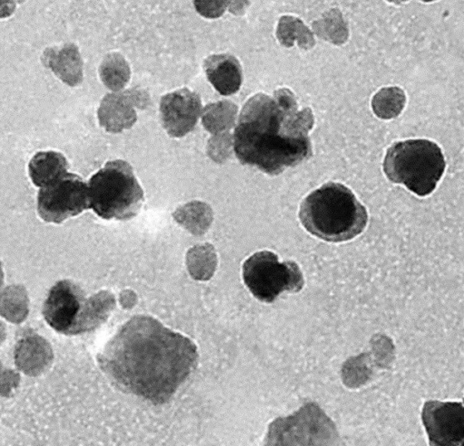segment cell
<instances>
[{
	"instance_id": "27",
	"label": "cell",
	"mask_w": 464,
	"mask_h": 446,
	"mask_svg": "<svg viewBox=\"0 0 464 446\" xmlns=\"http://www.w3.org/2000/svg\"><path fill=\"white\" fill-rule=\"evenodd\" d=\"M1 374H2V365H1V361H0V376H1Z\"/></svg>"
},
{
	"instance_id": "23",
	"label": "cell",
	"mask_w": 464,
	"mask_h": 446,
	"mask_svg": "<svg viewBox=\"0 0 464 446\" xmlns=\"http://www.w3.org/2000/svg\"><path fill=\"white\" fill-rule=\"evenodd\" d=\"M229 0H194L198 12L206 17L215 18L223 14Z\"/></svg>"
},
{
	"instance_id": "5",
	"label": "cell",
	"mask_w": 464,
	"mask_h": 446,
	"mask_svg": "<svg viewBox=\"0 0 464 446\" xmlns=\"http://www.w3.org/2000/svg\"><path fill=\"white\" fill-rule=\"evenodd\" d=\"M440 147L427 139L395 142L386 152L383 171L390 181L403 184L419 196L430 195L444 173Z\"/></svg>"
},
{
	"instance_id": "22",
	"label": "cell",
	"mask_w": 464,
	"mask_h": 446,
	"mask_svg": "<svg viewBox=\"0 0 464 446\" xmlns=\"http://www.w3.org/2000/svg\"><path fill=\"white\" fill-rule=\"evenodd\" d=\"M215 254L210 245L196 246L188 252L191 267L208 270L214 264Z\"/></svg>"
},
{
	"instance_id": "15",
	"label": "cell",
	"mask_w": 464,
	"mask_h": 446,
	"mask_svg": "<svg viewBox=\"0 0 464 446\" xmlns=\"http://www.w3.org/2000/svg\"><path fill=\"white\" fill-rule=\"evenodd\" d=\"M28 169L33 183L42 187L65 174L68 162L61 153L43 151L33 157Z\"/></svg>"
},
{
	"instance_id": "28",
	"label": "cell",
	"mask_w": 464,
	"mask_h": 446,
	"mask_svg": "<svg viewBox=\"0 0 464 446\" xmlns=\"http://www.w3.org/2000/svg\"><path fill=\"white\" fill-rule=\"evenodd\" d=\"M424 2H431V1H434V0H422Z\"/></svg>"
},
{
	"instance_id": "16",
	"label": "cell",
	"mask_w": 464,
	"mask_h": 446,
	"mask_svg": "<svg viewBox=\"0 0 464 446\" xmlns=\"http://www.w3.org/2000/svg\"><path fill=\"white\" fill-rule=\"evenodd\" d=\"M172 216L192 234L201 235L212 223L213 211L207 203L192 201L177 208Z\"/></svg>"
},
{
	"instance_id": "25",
	"label": "cell",
	"mask_w": 464,
	"mask_h": 446,
	"mask_svg": "<svg viewBox=\"0 0 464 446\" xmlns=\"http://www.w3.org/2000/svg\"><path fill=\"white\" fill-rule=\"evenodd\" d=\"M3 282H4V271H3V268H2V263L0 261V288L3 285Z\"/></svg>"
},
{
	"instance_id": "4",
	"label": "cell",
	"mask_w": 464,
	"mask_h": 446,
	"mask_svg": "<svg viewBox=\"0 0 464 446\" xmlns=\"http://www.w3.org/2000/svg\"><path fill=\"white\" fill-rule=\"evenodd\" d=\"M113 297L101 292L86 299L74 282L63 280L49 290L43 306L47 324L56 332L77 335L98 327L113 305Z\"/></svg>"
},
{
	"instance_id": "24",
	"label": "cell",
	"mask_w": 464,
	"mask_h": 446,
	"mask_svg": "<svg viewBox=\"0 0 464 446\" xmlns=\"http://www.w3.org/2000/svg\"><path fill=\"white\" fill-rule=\"evenodd\" d=\"M24 0H0V18L10 16L18 3Z\"/></svg>"
},
{
	"instance_id": "19",
	"label": "cell",
	"mask_w": 464,
	"mask_h": 446,
	"mask_svg": "<svg viewBox=\"0 0 464 446\" xmlns=\"http://www.w3.org/2000/svg\"><path fill=\"white\" fill-rule=\"evenodd\" d=\"M406 97L398 87H387L380 90L372 98V107L374 114L390 119L397 117L404 108Z\"/></svg>"
},
{
	"instance_id": "3",
	"label": "cell",
	"mask_w": 464,
	"mask_h": 446,
	"mask_svg": "<svg viewBox=\"0 0 464 446\" xmlns=\"http://www.w3.org/2000/svg\"><path fill=\"white\" fill-rule=\"evenodd\" d=\"M299 219L315 237L340 242L359 235L367 224L368 214L351 189L328 182L304 199Z\"/></svg>"
},
{
	"instance_id": "17",
	"label": "cell",
	"mask_w": 464,
	"mask_h": 446,
	"mask_svg": "<svg viewBox=\"0 0 464 446\" xmlns=\"http://www.w3.org/2000/svg\"><path fill=\"white\" fill-rule=\"evenodd\" d=\"M237 112V105L228 100L208 104L201 112L203 126L213 134L225 132L235 125Z\"/></svg>"
},
{
	"instance_id": "14",
	"label": "cell",
	"mask_w": 464,
	"mask_h": 446,
	"mask_svg": "<svg viewBox=\"0 0 464 446\" xmlns=\"http://www.w3.org/2000/svg\"><path fill=\"white\" fill-rule=\"evenodd\" d=\"M44 62L70 86L78 85L82 80L81 56L73 44H66L60 50L47 49L44 54Z\"/></svg>"
},
{
	"instance_id": "18",
	"label": "cell",
	"mask_w": 464,
	"mask_h": 446,
	"mask_svg": "<svg viewBox=\"0 0 464 446\" xmlns=\"http://www.w3.org/2000/svg\"><path fill=\"white\" fill-rule=\"evenodd\" d=\"M0 314L14 323H20L26 318L28 299L22 286H9L0 294Z\"/></svg>"
},
{
	"instance_id": "26",
	"label": "cell",
	"mask_w": 464,
	"mask_h": 446,
	"mask_svg": "<svg viewBox=\"0 0 464 446\" xmlns=\"http://www.w3.org/2000/svg\"><path fill=\"white\" fill-rule=\"evenodd\" d=\"M389 2H392V3H395V4H400V3H402V2H405V1H408V0H388Z\"/></svg>"
},
{
	"instance_id": "13",
	"label": "cell",
	"mask_w": 464,
	"mask_h": 446,
	"mask_svg": "<svg viewBox=\"0 0 464 446\" xmlns=\"http://www.w3.org/2000/svg\"><path fill=\"white\" fill-rule=\"evenodd\" d=\"M208 81L222 95L237 92L242 82V71L237 60L228 54L212 55L205 62Z\"/></svg>"
},
{
	"instance_id": "21",
	"label": "cell",
	"mask_w": 464,
	"mask_h": 446,
	"mask_svg": "<svg viewBox=\"0 0 464 446\" xmlns=\"http://www.w3.org/2000/svg\"><path fill=\"white\" fill-rule=\"evenodd\" d=\"M208 145V153L216 162H223L231 154L233 149V137L227 132L213 134Z\"/></svg>"
},
{
	"instance_id": "12",
	"label": "cell",
	"mask_w": 464,
	"mask_h": 446,
	"mask_svg": "<svg viewBox=\"0 0 464 446\" xmlns=\"http://www.w3.org/2000/svg\"><path fill=\"white\" fill-rule=\"evenodd\" d=\"M134 106L130 92L108 94L98 109L100 125L111 133L131 128L137 119Z\"/></svg>"
},
{
	"instance_id": "2",
	"label": "cell",
	"mask_w": 464,
	"mask_h": 446,
	"mask_svg": "<svg viewBox=\"0 0 464 446\" xmlns=\"http://www.w3.org/2000/svg\"><path fill=\"white\" fill-rule=\"evenodd\" d=\"M314 123L312 109L299 110L288 89H279L273 96L258 93L241 110L233 149L242 164L276 176L313 155L308 133Z\"/></svg>"
},
{
	"instance_id": "10",
	"label": "cell",
	"mask_w": 464,
	"mask_h": 446,
	"mask_svg": "<svg viewBox=\"0 0 464 446\" xmlns=\"http://www.w3.org/2000/svg\"><path fill=\"white\" fill-rule=\"evenodd\" d=\"M160 110L168 134L181 138L194 128L202 112L201 100L197 93L181 89L163 96Z\"/></svg>"
},
{
	"instance_id": "7",
	"label": "cell",
	"mask_w": 464,
	"mask_h": 446,
	"mask_svg": "<svg viewBox=\"0 0 464 446\" xmlns=\"http://www.w3.org/2000/svg\"><path fill=\"white\" fill-rule=\"evenodd\" d=\"M243 280L250 292L259 300L273 302L282 292H299L304 284L299 266L293 261L279 262L278 256L261 251L243 264Z\"/></svg>"
},
{
	"instance_id": "11",
	"label": "cell",
	"mask_w": 464,
	"mask_h": 446,
	"mask_svg": "<svg viewBox=\"0 0 464 446\" xmlns=\"http://www.w3.org/2000/svg\"><path fill=\"white\" fill-rule=\"evenodd\" d=\"M53 358L51 345L37 334L24 336L14 346V363L19 370L29 376H37L45 372Z\"/></svg>"
},
{
	"instance_id": "20",
	"label": "cell",
	"mask_w": 464,
	"mask_h": 446,
	"mask_svg": "<svg viewBox=\"0 0 464 446\" xmlns=\"http://www.w3.org/2000/svg\"><path fill=\"white\" fill-rule=\"evenodd\" d=\"M103 83L111 90L117 91L124 87L130 78L128 64L117 54L107 56L100 68Z\"/></svg>"
},
{
	"instance_id": "1",
	"label": "cell",
	"mask_w": 464,
	"mask_h": 446,
	"mask_svg": "<svg viewBox=\"0 0 464 446\" xmlns=\"http://www.w3.org/2000/svg\"><path fill=\"white\" fill-rule=\"evenodd\" d=\"M187 337L150 316L124 323L98 356L102 371L119 387L154 404L168 402L197 365Z\"/></svg>"
},
{
	"instance_id": "9",
	"label": "cell",
	"mask_w": 464,
	"mask_h": 446,
	"mask_svg": "<svg viewBox=\"0 0 464 446\" xmlns=\"http://www.w3.org/2000/svg\"><path fill=\"white\" fill-rule=\"evenodd\" d=\"M421 420L430 445L460 446L464 441V408L461 402H425Z\"/></svg>"
},
{
	"instance_id": "8",
	"label": "cell",
	"mask_w": 464,
	"mask_h": 446,
	"mask_svg": "<svg viewBox=\"0 0 464 446\" xmlns=\"http://www.w3.org/2000/svg\"><path fill=\"white\" fill-rule=\"evenodd\" d=\"M89 208L88 185L79 176L65 173L44 186L37 196V211L47 223H62Z\"/></svg>"
},
{
	"instance_id": "6",
	"label": "cell",
	"mask_w": 464,
	"mask_h": 446,
	"mask_svg": "<svg viewBox=\"0 0 464 446\" xmlns=\"http://www.w3.org/2000/svg\"><path fill=\"white\" fill-rule=\"evenodd\" d=\"M88 195L89 208L106 220L134 217L144 199L132 167L120 159L107 162L91 177Z\"/></svg>"
}]
</instances>
